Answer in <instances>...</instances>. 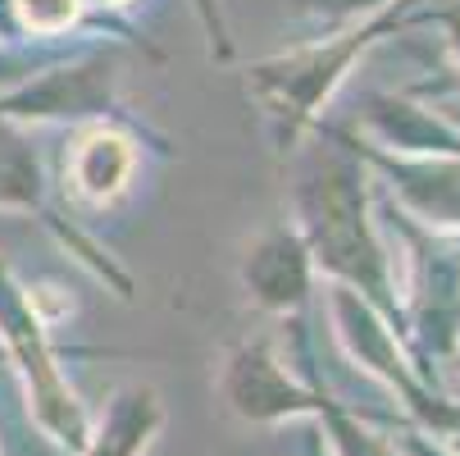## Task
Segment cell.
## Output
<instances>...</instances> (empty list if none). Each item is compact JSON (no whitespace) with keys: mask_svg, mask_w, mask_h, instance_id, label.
<instances>
[{"mask_svg":"<svg viewBox=\"0 0 460 456\" xmlns=\"http://www.w3.org/2000/svg\"><path fill=\"white\" fill-rule=\"evenodd\" d=\"M164 425L160 393L146 383H123L105 407V420L96 434H87L83 456H146L151 438Z\"/></svg>","mask_w":460,"mask_h":456,"instance_id":"7","label":"cell"},{"mask_svg":"<svg viewBox=\"0 0 460 456\" xmlns=\"http://www.w3.org/2000/svg\"><path fill=\"white\" fill-rule=\"evenodd\" d=\"M296 206L305 219L310 251L323 270L342 274L360 292H369L378 306L392 310V274H387V251L378 246L369 219H365V187L360 169L351 160H319L296 192Z\"/></svg>","mask_w":460,"mask_h":456,"instance_id":"1","label":"cell"},{"mask_svg":"<svg viewBox=\"0 0 460 456\" xmlns=\"http://www.w3.org/2000/svg\"><path fill=\"white\" fill-rule=\"evenodd\" d=\"M406 452H411V456H456V452H447L442 443H424L420 434H411V438H406Z\"/></svg>","mask_w":460,"mask_h":456,"instance_id":"15","label":"cell"},{"mask_svg":"<svg viewBox=\"0 0 460 456\" xmlns=\"http://www.w3.org/2000/svg\"><path fill=\"white\" fill-rule=\"evenodd\" d=\"M114 96V74L110 64H78V69H59L46 83H28L23 92L0 101V114H101Z\"/></svg>","mask_w":460,"mask_h":456,"instance_id":"6","label":"cell"},{"mask_svg":"<svg viewBox=\"0 0 460 456\" xmlns=\"http://www.w3.org/2000/svg\"><path fill=\"white\" fill-rule=\"evenodd\" d=\"M133 142L110 133V128H92V133L74 147V160H69V174H74V187H78V197L105 206L114 201L119 192L128 187V178H133Z\"/></svg>","mask_w":460,"mask_h":456,"instance_id":"8","label":"cell"},{"mask_svg":"<svg viewBox=\"0 0 460 456\" xmlns=\"http://www.w3.org/2000/svg\"><path fill=\"white\" fill-rule=\"evenodd\" d=\"M319 416H328V429H333V438H338V452L342 456H397L378 434H369V429H360L356 420H347V416H338L328 402H319Z\"/></svg>","mask_w":460,"mask_h":456,"instance_id":"12","label":"cell"},{"mask_svg":"<svg viewBox=\"0 0 460 456\" xmlns=\"http://www.w3.org/2000/svg\"><path fill=\"white\" fill-rule=\"evenodd\" d=\"M219 393L224 402L255 425H270V420H288V416H319L323 398H310L283 374L279 356L270 352V343H237L224 356V374H219Z\"/></svg>","mask_w":460,"mask_h":456,"instance_id":"4","label":"cell"},{"mask_svg":"<svg viewBox=\"0 0 460 456\" xmlns=\"http://www.w3.org/2000/svg\"><path fill=\"white\" fill-rule=\"evenodd\" d=\"M0 206H37V156L0 123Z\"/></svg>","mask_w":460,"mask_h":456,"instance_id":"10","label":"cell"},{"mask_svg":"<svg viewBox=\"0 0 460 456\" xmlns=\"http://www.w3.org/2000/svg\"><path fill=\"white\" fill-rule=\"evenodd\" d=\"M92 5H105V10H119V5H128V0H92Z\"/></svg>","mask_w":460,"mask_h":456,"instance_id":"16","label":"cell"},{"mask_svg":"<svg viewBox=\"0 0 460 456\" xmlns=\"http://www.w3.org/2000/svg\"><path fill=\"white\" fill-rule=\"evenodd\" d=\"M392 187L429 219L460 224V165H420V169L392 165Z\"/></svg>","mask_w":460,"mask_h":456,"instance_id":"9","label":"cell"},{"mask_svg":"<svg viewBox=\"0 0 460 456\" xmlns=\"http://www.w3.org/2000/svg\"><path fill=\"white\" fill-rule=\"evenodd\" d=\"M305 242L288 228H274L265 233L251 251H246V265H242V279L255 297V306L265 310H301L305 306V292H310V260H305Z\"/></svg>","mask_w":460,"mask_h":456,"instance_id":"5","label":"cell"},{"mask_svg":"<svg viewBox=\"0 0 460 456\" xmlns=\"http://www.w3.org/2000/svg\"><path fill=\"white\" fill-rule=\"evenodd\" d=\"M397 19H378L360 32H347L338 41H323V46H305V50H292V55H279V59H265L251 69V87L255 96L265 101L270 119L279 123V142L292 147L296 133L310 123V114L319 110V101L333 92V83L342 78L347 64L378 37V32H392Z\"/></svg>","mask_w":460,"mask_h":456,"instance_id":"2","label":"cell"},{"mask_svg":"<svg viewBox=\"0 0 460 456\" xmlns=\"http://www.w3.org/2000/svg\"><path fill=\"white\" fill-rule=\"evenodd\" d=\"M383 0H301V10L323 14V19H356V14H369Z\"/></svg>","mask_w":460,"mask_h":456,"instance_id":"13","label":"cell"},{"mask_svg":"<svg viewBox=\"0 0 460 456\" xmlns=\"http://www.w3.org/2000/svg\"><path fill=\"white\" fill-rule=\"evenodd\" d=\"M14 5H19V19H23L28 32L55 37V32H64V28L78 19L83 0H14Z\"/></svg>","mask_w":460,"mask_h":456,"instance_id":"11","label":"cell"},{"mask_svg":"<svg viewBox=\"0 0 460 456\" xmlns=\"http://www.w3.org/2000/svg\"><path fill=\"white\" fill-rule=\"evenodd\" d=\"M0 324H5V338H10V347H14V356H19L23 374H28L32 407H37L41 425L55 434V443L78 447V452H83V443H87V434H92V429H87V411L78 407L74 388L59 379L55 356H50L46 334H41V319L32 315V306H28L23 288L10 279V270H5V265H0Z\"/></svg>","mask_w":460,"mask_h":456,"instance_id":"3","label":"cell"},{"mask_svg":"<svg viewBox=\"0 0 460 456\" xmlns=\"http://www.w3.org/2000/svg\"><path fill=\"white\" fill-rule=\"evenodd\" d=\"M314 456H319V447H314Z\"/></svg>","mask_w":460,"mask_h":456,"instance_id":"17","label":"cell"},{"mask_svg":"<svg viewBox=\"0 0 460 456\" xmlns=\"http://www.w3.org/2000/svg\"><path fill=\"white\" fill-rule=\"evenodd\" d=\"M196 5H201V14H206V28L215 32L210 41H215L219 59H228V55H233V46H228V37H224V23H219V14H215V0H196Z\"/></svg>","mask_w":460,"mask_h":456,"instance_id":"14","label":"cell"}]
</instances>
